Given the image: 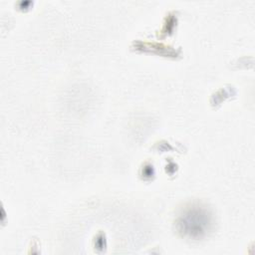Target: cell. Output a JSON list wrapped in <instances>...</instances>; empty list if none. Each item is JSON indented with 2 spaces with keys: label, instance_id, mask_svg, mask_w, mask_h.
<instances>
[{
  "label": "cell",
  "instance_id": "6da1fadb",
  "mask_svg": "<svg viewBox=\"0 0 255 255\" xmlns=\"http://www.w3.org/2000/svg\"><path fill=\"white\" fill-rule=\"evenodd\" d=\"M214 216L210 209L201 203H190L183 207L175 220L177 232L187 239L200 240L213 229Z\"/></svg>",
  "mask_w": 255,
  "mask_h": 255
}]
</instances>
